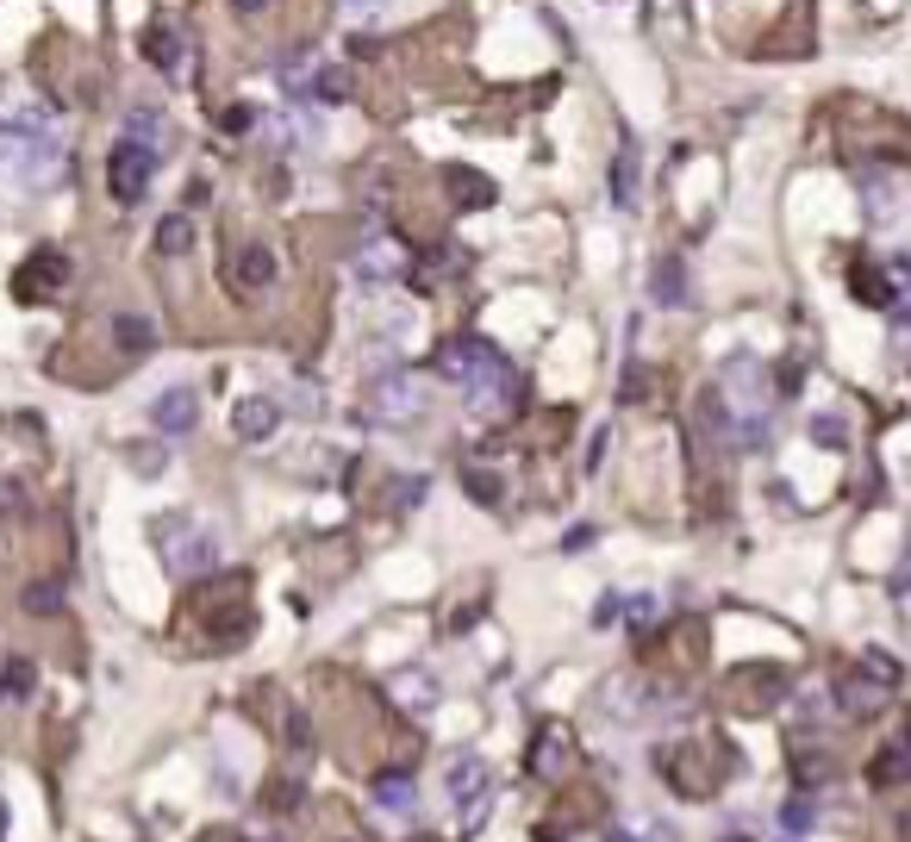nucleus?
Returning <instances> with one entry per match:
<instances>
[{
  "instance_id": "1",
  "label": "nucleus",
  "mask_w": 911,
  "mask_h": 842,
  "mask_svg": "<svg viewBox=\"0 0 911 842\" xmlns=\"http://www.w3.org/2000/svg\"><path fill=\"white\" fill-rule=\"evenodd\" d=\"M736 768V755L724 743H675L662 749V774H668V787L687 799H711L724 787V774Z\"/></svg>"
},
{
  "instance_id": "2",
  "label": "nucleus",
  "mask_w": 911,
  "mask_h": 842,
  "mask_svg": "<svg viewBox=\"0 0 911 842\" xmlns=\"http://www.w3.org/2000/svg\"><path fill=\"white\" fill-rule=\"evenodd\" d=\"M893 693H899V662H886V655H856L836 668V705L849 718H874Z\"/></svg>"
},
{
  "instance_id": "3",
  "label": "nucleus",
  "mask_w": 911,
  "mask_h": 842,
  "mask_svg": "<svg viewBox=\"0 0 911 842\" xmlns=\"http://www.w3.org/2000/svg\"><path fill=\"white\" fill-rule=\"evenodd\" d=\"M151 175H156V156L138 138H126V144L106 156V188H113V200L119 206H138L144 200V188H151Z\"/></svg>"
},
{
  "instance_id": "4",
  "label": "nucleus",
  "mask_w": 911,
  "mask_h": 842,
  "mask_svg": "<svg viewBox=\"0 0 911 842\" xmlns=\"http://www.w3.org/2000/svg\"><path fill=\"white\" fill-rule=\"evenodd\" d=\"M724 699H731V712H768V705L786 699V674L768 668V662H749V668H736L724 680Z\"/></svg>"
},
{
  "instance_id": "5",
  "label": "nucleus",
  "mask_w": 911,
  "mask_h": 842,
  "mask_svg": "<svg viewBox=\"0 0 911 842\" xmlns=\"http://www.w3.org/2000/svg\"><path fill=\"white\" fill-rule=\"evenodd\" d=\"M369 419L375 424H412L419 419V412H425V387H419V381H412V374H381L375 387H369Z\"/></svg>"
},
{
  "instance_id": "6",
  "label": "nucleus",
  "mask_w": 911,
  "mask_h": 842,
  "mask_svg": "<svg viewBox=\"0 0 911 842\" xmlns=\"http://www.w3.org/2000/svg\"><path fill=\"white\" fill-rule=\"evenodd\" d=\"M500 369V356H493V344H482V337H455V344L437 349V374L444 381H475V374Z\"/></svg>"
},
{
  "instance_id": "7",
  "label": "nucleus",
  "mask_w": 911,
  "mask_h": 842,
  "mask_svg": "<svg viewBox=\"0 0 911 842\" xmlns=\"http://www.w3.org/2000/svg\"><path fill=\"white\" fill-rule=\"evenodd\" d=\"M444 787H450V799L462 805V818L475 824L482 818V793H487V762L482 755H455L450 774H444Z\"/></svg>"
},
{
  "instance_id": "8",
  "label": "nucleus",
  "mask_w": 911,
  "mask_h": 842,
  "mask_svg": "<svg viewBox=\"0 0 911 842\" xmlns=\"http://www.w3.org/2000/svg\"><path fill=\"white\" fill-rule=\"evenodd\" d=\"M69 281V256H56V250H38L26 269L13 275V294L20 299H38V294H56Z\"/></svg>"
},
{
  "instance_id": "9",
  "label": "nucleus",
  "mask_w": 911,
  "mask_h": 842,
  "mask_svg": "<svg viewBox=\"0 0 911 842\" xmlns=\"http://www.w3.org/2000/svg\"><path fill=\"white\" fill-rule=\"evenodd\" d=\"M275 424H281V406H275V399H262V394H251V399H238V406H231V431H238L244 444H269V437H275Z\"/></svg>"
},
{
  "instance_id": "10",
  "label": "nucleus",
  "mask_w": 911,
  "mask_h": 842,
  "mask_svg": "<svg viewBox=\"0 0 911 842\" xmlns=\"http://www.w3.org/2000/svg\"><path fill=\"white\" fill-rule=\"evenodd\" d=\"M831 774H836V762H831V749H824V743H811V737H799V743H793V787H799V793L824 787Z\"/></svg>"
},
{
  "instance_id": "11",
  "label": "nucleus",
  "mask_w": 911,
  "mask_h": 842,
  "mask_svg": "<svg viewBox=\"0 0 911 842\" xmlns=\"http://www.w3.org/2000/svg\"><path fill=\"white\" fill-rule=\"evenodd\" d=\"M151 419H156V431H194V419H201V399L188 394V387H169V394H156V406H151Z\"/></svg>"
},
{
  "instance_id": "12",
  "label": "nucleus",
  "mask_w": 911,
  "mask_h": 842,
  "mask_svg": "<svg viewBox=\"0 0 911 842\" xmlns=\"http://www.w3.org/2000/svg\"><path fill=\"white\" fill-rule=\"evenodd\" d=\"M906 774H911V749H906V743H886L881 755L868 762V787H874V793H893Z\"/></svg>"
},
{
  "instance_id": "13",
  "label": "nucleus",
  "mask_w": 911,
  "mask_h": 842,
  "mask_svg": "<svg viewBox=\"0 0 911 842\" xmlns=\"http://www.w3.org/2000/svg\"><path fill=\"white\" fill-rule=\"evenodd\" d=\"M531 768L543 774V780H562V768H568V730H537V743H531Z\"/></svg>"
},
{
  "instance_id": "14",
  "label": "nucleus",
  "mask_w": 911,
  "mask_h": 842,
  "mask_svg": "<svg viewBox=\"0 0 911 842\" xmlns=\"http://www.w3.org/2000/svg\"><path fill=\"white\" fill-rule=\"evenodd\" d=\"M650 294H656V306H687L681 256H656V263H650Z\"/></svg>"
},
{
  "instance_id": "15",
  "label": "nucleus",
  "mask_w": 911,
  "mask_h": 842,
  "mask_svg": "<svg viewBox=\"0 0 911 842\" xmlns=\"http://www.w3.org/2000/svg\"><path fill=\"white\" fill-rule=\"evenodd\" d=\"M269 281H275V256L262 244H244L231 263V288H269Z\"/></svg>"
},
{
  "instance_id": "16",
  "label": "nucleus",
  "mask_w": 911,
  "mask_h": 842,
  "mask_svg": "<svg viewBox=\"0 0 911 842\" xmlns=\"http://www.w3.org/2000/svg\"><path fill=\"white\" fill-rule=\"evenodd\" d=\"M369 793H375V805H381V812H412V805H419V787H412V774H394V768H387V774H375V787H369Z\"/></svg>"
},
{
  "instance_id": "17",
  "label": "nucleus",
  "mask_w": 911,
  "mask_h": 842,
  "mask_svg": "<svg viewBox=\"0 0 911 842\" xmlns=\"http://www.w3.org/2000/svg\"><path fill=\"white\" fill-rule=\"evenodd\" d=\"M113 337H119L126 356H151L156 349V324L144 319V312H119V319H113Z\"/></svg>"
},
{
  "instance_id": "18",
  "label": "nucleus",
  "mask_w": 911,
  "mask_h": 842,
  "mask_svg": "<svg viewBox=\"0 0 911 842\" xmlns=\"http://www.w3.org/2000/svg\"><path fill=\"white\" fill-rule=\"evenodd\" d=\"M144 56H151V63H156L163 75H181V38H176V31H169L163 20H156L151 31H144Z\"/></svg>"
},
{
  "instance_id": "19",
  "label": "nucleus",
  "mask_w": 911,
  "mask_h": 842,
  "mask_svg": "<svg viewBox=\"0 0 911 842\" xmlns=\"http://www.w3.org/2000/svg\"><path fill=\"white\" fill-rule=\"evenodd\" d=\"M156 250H163V256H188V250H194V219H188V213H169V219L156 225Z\"/></svg>"
},
{
  "instance_id": "20",
  "label": "nucleus",
  "mask_w": 911,
  "mask_h": 842,
  "mask_svg": "<svg viewBox=\"0 0 911 842\" xmlns=\"http://www.w3.org/2000/svg\"><path fill=\"white\" fill-rule=\"evenodd\" d=\"M612 200H618V206H637V150L631 144L618 150V163H612Z\"/></svg>"
},
{
  "instance_id": "21",
  "label": "nucleus",
  "mask_w": 911,
  "mask_h": 842,
  "mask_svg": "<svg viewBox=\"0 0 911 842\" xmlns=\"http://www.w3.org/2000/svg\"><path fill=\"white\" fill-rule=\"evenodd\" d=\"M444 181L462 194V206H487V200H493V181H487V175H475V169H444Z\"/></svg>"
},
{
  "instance_id": "22",
  "label": "nucleus",
  "mask_w": 911,
  "mask_h": 842,
  "mask_svg": "<svg viewBox=\"0 0 911 842\" xmlns=\"http://www.w3.org/2000/svg\"><path fill=\"white\" fill-rule=\"evenodd\" d=\"M350 69H319L312 75V88H306V100H350Z\"/></svg>"
},
{
  "instance_id": "23",
  "label": "nucleus",
  "mask_w": 911,
  "mask_h": 842,
  "mask_svg": "<svg viewBox=\"0 0 911 842\" xmlns=\"http://www.w3.org/2000/svg\"><path fill=\"white\" fill-rule=\"evenodd\" d=\"M31 156H26V181H44V175H56L63 169V144H51V138H44V144H26Z\"/></svg>"
},
{
  "instance_id": "24",
  "label": "nucleus",
  "mask_w": 911,
  "mask_h": 842,
  "mask_svg": "<svg viewBox=\"0 0 911 842\" xmlns=\"http://www.w3.org/2000/svg\"><path fill=\"white\" fill-rule=\"evenodd\" d=\"M856 294L868 299V306H893V288H886L881 269H868V263H856Z\"/></svg>"
},
{
  "instance_id": "25",
  "label": "nucleus",
  "mask_w": 911,
  "mask_h": 842,
  "mask_svg": "<svg viewBox=\"0 0 911 842\" xmlns=\"http://www.w3.org/2000/svg\"><path fill=\"white\" fill-rule=\"evenodd\" d=\"M462 487L475 494V506H500V474H487V469H462Z\"/></svg>"
},
{
  "instance_id": "26",
  "label": "nucleus",
  "mask_w": 911,
  "mask_h": 842,
  "mask_svg": "<svg viewBox=\"0 0 911 842\" xmlns=\"http://www.w3.org/2000/svg\"><path fill=\"white\" fill-rule=\"evenodd\" d=\"M287 749H294V762L312 755V718L306 712H287Z\"/></svg>"
},
{
  "instance_id": "27",
  "label": "nucleus",
  "mask_w": 911,
  "mask_h": 842,
  "mask_svg": "<svg viewBox=\"0 0 911 842\" xmlns=\"http://www.w3.org/2000/svg\"><path fill=\"white\" fill-rule=\"evenodd\" d=\"M56 605H63V594H56L51 581H31L26 587V612L31 618H44V612H56Z\"/></svg>"
},
{
  "instance_id": "28",
  "label": "nucleus",
  "mask_w": 911,
  "mask_h": 842,
  "mask_svg": "<svg viewBox=\"0 0 911 842\" xmlns=\"http://www.w3.org/2000/svg\"><path fill=\"white\" fill-rule=\"evenodd\" d=\"M131 469L144 474V481H151V474H163V444H131V456H126Z\"/></svg>"
},
{
  "instance_id": "29",
  "label": "nucleus",
  "mask_w": 911,
  "mask_h": 842,
  "mask_svg": "<svg viewBox=\"0 0 911 842\" xmlns=\"http://www.w3.org/2000/svg\"><path fill=\"white\" fill-rule=\"evenodd\" d=\"M400 693H406V712H425V705H431V687L419 680V674H406V680H400Z\"/></svg>"
},
{
  "instance_id": "30",
  "label": "nucleus",
  "mask_w": 911,
  "mask_h": 842,
  "mask_svg": "<svg viewBox=\"0 0 911 842\" xmlns=\"http://www.w3.org/2000/svg\"><path fill=\"white\" fill-rule=\"evenodd\" d=\"M0 687H7L13 699H26L31 693V668H26V662H7V680H0Z\"/></svg>"
},
{
  "instance_id": "31",
  "label": "nucleus",
  "mask_w": 911,
  "mask_h": 842,
  "mask_svg": "<svg viewBox=\"0 0 911 842\" xmlns=\"http://www.w3.org/2000/svg\"><path fill=\"white\" fill-rule=\"evenodd\" d=\"M126 131H131V138H156V131H163V119H156V113H131Z\"/></svg>"
},
{
  "instance_id": "32",
  "label": "nucleus",
  "mask_w": 911,
  "mask_h": 842,
  "mask_svg": "<svg viewBox=\"0 0 911 842\" xmlns=\"http://www.w3.org/2000/svg\"><path fill=\"white\" fill-rule=\"evenodd\" d=\"M419 494H425L419 474H412V481H394V506H419Z\"/></svg>"
},
{
  "instance_id": "33",
  "label": "nucleus",
  "mask_w": 911,
  "mask_h": 842,
  "mask_svg": "<svg viewBox=\"0 0 911 842\" xmlns=\"http://www.w3.org/2000/svg\"><path fill=\"white\" fill-rule=\"evenodd\" d=\"M269 805H275V812H294V805H300V787L287 793V787H281V780H275V787H269Z\"/></svg>"
},
{
  "instance_id": "34",
  "label": "nucleus",
  "mask_w": 911,
  "mask_h": 842,
  "mask_svg": "<svg viewBox=\"0 0 911 842\" xmlns=\"http://www.w3.org/2000/svg\"><path fill=\"white\" fill-rule=\"evenodd\" d=\"M637 394H650V374H625V406H637Z\"/></svg>"
},
{
  "instance_id": "35",
  "label": "nucleus",
  "mask_w": 911,
  "mask_h": 842,
  "mask_svg": "<svg viewBox=\"0 0 911 842\" xmlns=\"http://www.w3.org/2000/svg\"><path fill=\"white\" fill-rule=\"evenodd\" d=\"M631 618H637V624H650V618H656V599H650V594L631 599Z\"/></svg>"
},
{
  "instance_id": "36",
  "label": "nucleus",
  "mask_w": 911,
  "mask_h": 842,
  "mask_svg": "<svg viewBox=\"0 0 911 842\" xmlns=\"http://www.w3.org/2000/svg\"><path fill=\"white\" fill-rule=\"evenodd\" d=\"M226 131H251V106H231V113H226Z\"/></svg>"
},
{
  "instance_id": "37",
  "label": "nucleus",
  "mask_w": 911,
  "mask_h": 842,
  "mask_svg": "<svg viewBox=\"0 0 911 842\" xmlns=\"http://www.w3.org/2000/svg\"><path fill=\"white\" fill-rule=\"evenodd\" d=\"M231 7H238V13H262V7H269V0H231Z\"/></svg>"
},
{
  "instance_id": "38",
  "label": "nucleus",
  "mask_w": 911,
  "mask_h": 842,
  "mask_svg": "<svg viewBox=\"0 0 911 842\" xmlns=\"http://www.w3.org/2000/svg\"><path fill=\"white\" fill-rule=\"evenodd\" d=\"M537 842H562V837H550V830H537Z\"/></svg>"
},
{
  "instance_id": "39",
  "label": "nucleus",
  "mask_w": 911,
  "mask_h": 842,
  "mask_svg": "<svg viewBox=\"0 0 911 842\" xmlns=\"http://www.w3.org/2000/svg\"><path fill=\"white\" fill-rule=\"evenodd\" d=\"M0 830H7V799H0Z\"/></svg>"
},
{
  "instance_id": "40",
  "label": "nucleus",
  "mask_w": 911,
  "mask_h": 842,
  "mask_svg": "<svg viewBox=\"0 0 911 842\" xmlns=\"http://www.w3.org/2000/svg\"><path fill=\"white\" fill-rule=\"evenodd\" d=\"M906 749H911V712H906Z\"/></svg>"
}]
</instances>
